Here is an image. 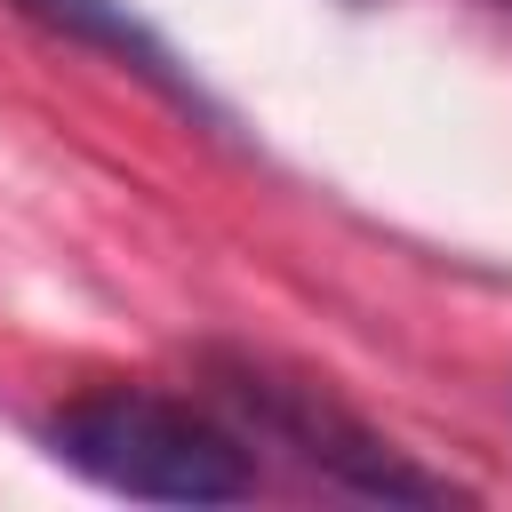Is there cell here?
Masks as SVG:
<instances>
[{"mask_svg":"<svg viewBox=\"0 0 512 512\" xmlns=\"http://www.w3.org/2000/svg\"><path fill=\"white\" fill-rule=\"evenodd\" d=\"M48 448L80 480H96L112 496H136V504H240L256 488V472H248L232 432H216L184 400L128 392V384L56 408L48 416Z\"/></svg>","mask_w":512,"mask_h":512,"instance_id":"obj_1","label":"cell"},{"mask_svg":"<svg viewBox=\"0 0 512 512\" xmlns=\"http://www.w3.org/2000/svg\"><path fill=\"white\" fill-rule=\"evenodd\" d=\"M232 392L256 408V424H264L280 448H296L312 472H328V480L352 488V496H384V504H456V496H464L456 480L408 464L384 432H368V424H360L352 408H336L320 384H296V376H272V368H232Z\"/></svg>","mask_w":512,"mask_h":512,"instance_id":"obj_2","label":"cell"},{"mask_svg":"<svg viewBox=\"0 0 512 512\" xmlns=\"http://www.w3.org/2000/svg\"><path fill=\"white\" fill-rule=\"evenodd\" d=\"M32 24H48V32H64V40H80V48H104V56H120L128 72H144L152 88H168L176 104H200V88L176 72V56L128 16V0H16Z\"/></svg>","mask_w":512,"mask_h":512,"instance_id":"obj_3","label":"cell"}]
</instances>
